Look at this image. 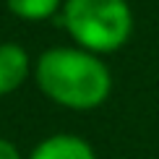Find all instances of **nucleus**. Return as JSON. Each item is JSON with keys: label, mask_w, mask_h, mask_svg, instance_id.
Listing matches in <instances>:
<instances>
[{"label": "nucleus", "mask_w": 159, "mask_h": 159, "mask_svg": "<svg viewBox=\"0 0 159 159\" xmlns=\"http://www.w3.org/2000/svg\"><path fill=\"white\" fill-rule=\"evenodd\" d=\"M57 5H60V0H8V8L18 18H26V21L50 18L57 11Z\"/></svg>", "instance_id": "nucleus-5"}, {"label": "nucleus", "mask_w": 159, "mask_h": 159, "mask_svg": "<svg viewBox=\"0 0 159 159\" xmlns=\"http://www.w3.org/2000/svg\"><path fill=\"white\" fill-rule=\"evenodd\" d=\"M0 159H21L18 149L13 146L8 138H0Z\"/></svg>", "instance_id": "nucleus-6"}, {"label": "nucleus", "mask_w": 159, "mask_h": 159, "mask_svg": "<svg viewBox=\"0 0 159 159\" xmlns=\"http://www.w3.org/2000/svg\"><path fill=\"white\" fill-rule=\"evenodd\" d=\"M37 84L50 99L70 110H94L112 89L110 70L86 50L52 47L37 60Z\"/></svg>", "instance_id": "nucleus-1"}, {"label": "nucleus", "mask_w": 159, "mask_h": 159, "mask_svg": "<svg viewBox=\"0 0 159 159\" xmlns=\"http://www.w3.org/2000/svg\"><path fill=\"white\" fill-rule=\"evenodd\" d=\"M29 159H97V157L84 138L60 133V136H50L42 143H37Z\"/></svg>", "instance_id": "nucleus-3"}, {"label": "nucleus", "mask_w": 159, "mask_h": 159, "mask_svg": "<svg viewBox=\"0 0 159 159\" xmlns=\"http://www.w3.org/2000/svg\"><path fill=\"white\" fill-rule=\"evenodd\" d=\"M29 73V55L13 42L0 44V97L16 91Z\"/></svg>", "instance_id": "nucleus-4"}, {"label": "nucleus", "mask_w": 159, "mask_h": 159, "mask_svg": "<svg viewBox=\"0 0 159 159\" xmlns=\"http://www.w3.org/2000/svg\"><path fill=\"white\" fill-rule=\"evenodd\" d=\"M63 26L86 52H112L128 42L133 16L125 0H65Z\"/></svg>", "instance_id": "nucleus-2"}]
</instances>
